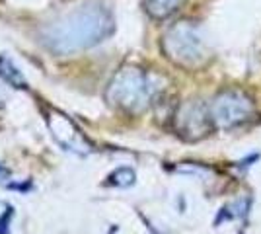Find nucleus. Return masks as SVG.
<instances>
[{"instance_id": "obj_1", "label": "nucleus", "mask_w": 261, "mask_h": 234, "mask_svg": "<svg viewBox=\"0 0 261 234\" xmlns=\"http://www.w3.org/2000/svg\"><path fill=\"white\" fill-rule=\"evenodd\" d=\"M115 32V20L109 8L99 2H88L41 28L39 41L55 55H72L106 41Z\"/></svg>"}, {"instance_id": "obj_2", "label": "nucleus", "mask_w": 261, "mask_h": 234, "mask_svg": "<svg viewBox=\"0 0 261 234\" xmlns=\"http://www.w3.org/2000/svg\"><path fill=\"white\" fill-rule=\"evenodd\" d=\"M156 90L158 86L154 84L150 74L137 67H125L111 78L106 98L109 106L117 110L127 113H141L150 106Z\"/></svg>"}, {"instance_id": "obj_3", "label": "nucleus", "mask_w": 261, "mask_h": 234, "mask_svg": "<svg viewBox=\"0 0 261 234\" xmlns=\"http://www.w3.org/2000/svg\"><path fill=\"white\" fill-rule=\"evenodd\" d=\"M162 49L172 63L185 68L201 67L208 59L205 37L193 22L174 23L164 34Z\"/></svg>"}, {"instance_id": "obj_4", "label": "nucleus", "mask_w": 261, "mask_h": 234, "mask_svg": "<svg viewBox=\"0 0 261 234\" xmlns=\"http://www.w3.org/2000/svg\"><path fill=\"white\" fill-rule=\"evenodd\" d=\"M208 112L215 125L222 129H232L250 121L255 113V106L248 94L240 90H224L208 106Z\"/></svg>"}, {"instance_id": "obj_5", "label": "nucleus", "mask_w": 261, "mask_h": 234, "mask_svg": "<svg viewBox=\"0 0 261 234\" xmlns=\"http://www.w3.org/2000/svg\"><path fill=\"white\" fill-rule=\"evenodd\" d=\"M177 121H179V135H184L189 141H197V139L207 137L211 127L215 125L211 112L199 101H191V103L184 106Z\"/></svg>"}, {"instance_id": "obj_6", "label": "nucleus", "mask_w": 261, "mask_h": 234, "mask_svg": "<svg viewBox=\"0 0 261 234\" xmlns=\"http://www.w3.org/2000/svg\"><path fill=\"white\" fill-rule=\"evenodd\" d=\"M49 125H51V131H53L57 143L61 146H65L66 150H72V152H80V154L86 152V150H82V146L86 148L84 137L80 135L78 127L66 115L53 112L49 117Z\"/></svg>"}, {"instance_id": "obj_7", "label": "nucleus", "mask_w": 261, "mask_h": 234, "mask_svg": "<svg viewBox=\"0 0 261 234\" xmlns=\"http://www.w3.org/2000/svg\"><path fill=\"white\" fill-rule=\"evenodd\" d=\"M185 0H144V10L154 20H166L179 10Z\"/></svg>"}, {"instance_id": "obj_8", "label": "nucleus", "mask_w": 261, "mask_h": 234, "mask_svg": "<svg viewBox=\"0 0 261 234\" xmlns=\"http://www.w3.org/2000/svg\"><path fill=\"white\" fill-rule=\"evenodd\" d=\"M0 78L6 80L14 88H28V82H25L23 74L8 57H0Z\"/></svg>"}, {"instance_id": "obj_9", "label": "nucleus", "mask_w": 261, "mask_h": 234, "mask_svg": "<svg viewBox=\"0 0 261 234\" xmlns=\"http://www.w3.org/2000/svg\"><path fill=\"white\" fill-rule=\"evenodd\" d=\"M109 186H115V188H129V186H133L135 184V179H137V176H135V170H130V168L123 166V168H117L113 174H109Z\"/></svg>"}, {"instance_id": "obj_10", "label": "nucleus", "mask_w": 261, "mask_h": 234, "mask_svg": "<svg viewBox=\"0 0 261 234\" xmlns=\"http://www.w3.org/2000/svg\"><path fill=\"white\" fill-rule=\"evenodd\" d=\"M4 174H8V172H6L4 168H0V176H4Z\"/></svg>"}]
</instances>
